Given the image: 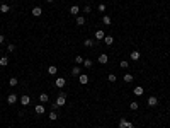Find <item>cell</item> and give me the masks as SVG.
<instances>
[{
	"instance_id": "6da1fadb",
	"label": "cell",
	"mask_w": 170,
	"mask_h": 128,
	"mask_svg": "<svg viewBox=\"0 0 170 128\" xmlns=\"http://www.w3.org/2000/svg\"><path fill=\"white\" fill-rule=\"evenodd\" d=\"M65 103H66V94L63 92V94H60L56 97V101H55V104H53V108L56 109V108H60V106H65Z\"/></svg>"
},
{
	"instance_id": "7a4b0ae2",
	"label": "cell",
	"mask_w": 170,
	"mask_h": 128,
	"mask_svg": "<svg viewBox=\"0 0 170 128\" xmlns=\"http://www.w3.org/2000/svg\"><path fill=\"white\" fill-rule=\"evenodd\" d=\"M55 86H56L58 89H63V87L66 86V79H61V77H58L56 80H55Z\"/></svg>"
},
{
	"instance_id": "3957f363",
	"label": "cell",
	"mask_w": 170,
	"mask_h": 128,
	"mask_svg": "<svg viewBox=\"0 0 170 128\" xmlns=\"http://www.w3.org/2000/svg\"><path fill=\"white\" fill-rule=\"evenodd\" d=\"M78 82H80L82 86H87V84H89V75L80 74V75H78Z\"/></svg>"
},
{
	"instance_id": "277c9868",
	"label": "cell",
	"mask_w": 170,
	"mask_h": 128,
	"mask_svg": "<svg viewBox=\"0 0 170 128\" xmlns=\"http://www.w3.org/2000/svg\"><path fill=\"white\" fill-rule=\"evenodd\" d=\"M20 104H22V106H29V104H31V97H29L27 94H24L20 97Z\"/></svg>"
},
{
	"instance_id": "5b68a950",
	"label": "cell",
	"mask_w": 170,
	"mask_h": 128,
	"mask_svg": "<svg viewBox=\"0 0 170 128\" xmlns=\"http://www.w3.org/2000/svg\"><path fill=\"white\" fill-rule=\"evenodd\" d=\"M107 62H109V56H107L105 53H101V55H99V63H101V65H105Z\"/></svg>"
},
{
	"instance_id": "8992f818",
	"label": "cell",
	"mask_w": 170,
	"mask_h": 128,
	"mask_svg": "<svg viewBox=\"0 0 170 128\" xmlns=\"http://www.w3.org/2000/svg\"><path fill=\"white\" fill-rule=\"evenodd\" d=\"M158 104V99L157 97H155V96H150V97H148V106H151V108H155Z\"/></svg>"
},
{
	"instance_id": "52a82bcc",
	"label": "cell",
	"mask_w": 170,
	"mask_h": 128,
	"mask_svg": "<svg viewBox=\"0 0 170 128\" xmlns=\"http://www.w3.org/2000/svg\"><path fill=\"white\" fill-rule=\"evenodd\" d=\"M119 128H133V125L126 120H119Z\"/></svg>"
},
{
	"instance_id": "ba28073f",
	"label": "cell",
	"mask_w": 170,
	"mask_h": 128,
	"mask_svg": "<svg viewBox=\"0 0 170 128\" xmlns=\"http://www.w3.org/2000/svg\"><path fill=\"white\" fill-rule=\"evenodd\" d=\"M104 38H105V33L102 29H97L95 31V39H104Z\"/></svg>"
},
{
	"instance_id": "9c48e42d",
	"label": "cell",
	"mask_w": 170,
	"mask_h": 128,
	"mask_svg": "<svg viewBox=\"0 0 170 128\" xmlns=\"http://www.w3.org/2000/svg\"><path fill=\"white\" fill-rule=\"evenodd\" d=\"M122 80H124L126 84H131V82L134 80V77H133L131 74H124V77H122Z\"/></svg>"
},
{
	"instance_id": "30bf717a",
	"label": "cell",
	"mask_w": 170,
	"mask_h": 128,
	"mask_svg": "<svg viewBox=\"0 0 170 128\" xmlns=\"http://www.w3.org/2000/svg\"><path fill=\"white\" fill-rule=\"evenodd\" d=\"M7 103H9V104H16V103H17V96H16V94H9Z\"/></svg>"
},
{
	"instance_id": "8fae6325",
	"label": "cell",
	"mask_w": 170,
	"mask_h": 128,
	"mask_svg": "<svg viewBox=\"0 0 170 128\" xmlns=\"http://www.w3.org/2000/svg\"><path fill=\"white\" fill-rule=\"evenodd\" d=\"M31 12H33V16H34V17H39L41 14H43V9H41V7H34Z\"/></svg>"
},
{
	"instance_id": "7c38bea8",
	"label": "cell",
	"mask_w": 170,
	"mask_h": 128,
	"mask_svg": "<svg viewBox=\"0 0 170 128\" xmlns=\"http://www.w3.org/2000/svg\"><path fill=\"white\" fill-rule=\"evenodd\" d=\"M34 111H36V115H44V104L36 106V108H34Z\"/></svg>"
},
{
	"instance_id": "4fadbf2b",
	"label": "cell",
	"mask_w": 170,
	"mask_h": 128,
	"mask_svg": "<svg viewBox=\"0 0 170 128\" xmlns=\"http://www.w3.org/2000/svg\"><path fill=\"white\" fill-rule=\"evenodd\" d=\"M143 92H145V91H143V87H141V86H138V87H134L133 94H134V96H143Z\"/></svg>"
},
{
	"instance_id": "5bb4252c",
	"label": "cell",
	"mask_w": 170,
	"mask_h": 128,
	"mask_svg": "<svg viewBox=\"0 0 170 128\" xmlns=\"http://www.w3.org/2000/svg\"><path fill=\"white\" fill-rule=\"evenodd\" d=\"M78 12H80V9H78V5H72V7H70V14H72V16H77Z\"/></svg>"
},
{
	"instance_id": "9a60e30c",
	"label": "cell",
	"mask_w": 170,
	"mask_h": 128,
	"mask_svg": "<svg viewBox=\"0 0 170 128\" xmlns=\"http://www.w3.org/2000/svg\"><path fill=\"white\" fill-rule=\"evenodd\" d=\"M140 56H141V55H140V51H131V60L138 62V60H140Z\"/></svg>"
},
{
	"instance_id": "2e32d148",
	"label": "cell",
	"mask_w": 170,
	"mask_h": 128,
	"mask_svg": "<svg viewBox=\"0 0 170 128\" xmlns=\"http://www.w3.org/2000/svg\"><path fill=\"white\" fill-rule=\"evenodd\" d=\"M72 75H73V77H78V75H80V67H73V68H72Z\"/></svg>"
},
{
	"instance_id": "e0dca14e",
	"label": "cell",
	"mask_w": 170,
	"mask_h": 128,
	"mask_svg": "<svg viewBox=\"0 0 170 128\" xmlns=\"http://www.w3.org/2000/svg\"><path fill=\"white\" fill-rule=\"evenodd\" d=\"M9 10H10V7H9L7 4H2V5H0V12H2V14H7Z\"/></svg>"
},
{
	"instance_id": "ac0fdd59",
	"label": "cell",
	"mask_w": 170,
	"mask_h": 128,
	"mask_svg": "<svg viewBox=\"0 0 170 128\" xmlns=\"http://www.w3.org/2000/svg\"><path fill=\"white\" fill-rule=\"evenodd\" d=\"M104 43H105L107 46H111V45L114 43V38H112V36H105V38H104Z\"/></svg>"
},
{
	"instance_id": "d6986e66",
	"label": "cell",
	"mask_w": 170,
	"mask_h": 128,
	"mask_svg": "<svg viewBox=\"0 0 170 128\" xmlns=\"http://www.w3.org/2000/svg\"><path fill=\"white\" fill-rule=\"evenodd\" d=\"M56 72H58L56 65H51V67H48V74H49V75H55Z\"/></svg>"
},
{
	"instance_id": "ffe728a7",
	"label": "cell",
	"mask_w": 170,
	"mask_h": 128,
	"mask_svg": "<svg viewBox=\"0 0 170 128\" xmlns=\"http://www.w3.org/2000/svg\"><path fill=\"white\" fill-rule=\"evenodd\" d=\"M48 99H49V97H48V94H44V92H43V94H39V101H41L43 104H44V103H48Z\"/></svg>"
},
{
	"instance_id": "44dd1931",
	"label": "cell",
	"mask_w": 170,
	"mask_h": 128,
	"mask_svg": "<svg viewBox=\"0 0 170 128\" xmlns=\"http://www.w3.org/2000/svg\"><path fill=\"white\" fill-rule=\"evenodd\" d=\"M102 22H104L105 26H111V22H112V19H111L109 16H104V17H102Z\"/></svg>"
},
{
	"instance_id": "7402d4cb",
	"label": "cell",
	"mask_w": 170,
	"mask_h": 128,
	"mask_svg": "<svg viewBox=\"0 0 170 128\" xmlns=\"http://www.w3.org/2000/svg\"><path fill=\"white\" fill-rule=\"evenodd\" d=\"M85 24V17L83 16H78L77 17V26H83Z\"/></svg>"
},
{
	"instance_id": "603a6c76",
	"label": "cell",
	"mask_w": 170,
	"mask_h": 128,
	"mask_svg": "<svg viewBox=\"0 0 170 128\" xmlns=\"http://www.w3.org/2000/svg\"><path fill=\"white\" fill-rule=\"evenodd\" d=\"M0 65H2V67H7L9 65V58L7 56H2V58H0Z\"/></svg>"
},
{
	"instance_id": "cb8c5ba5",
	"label": "cell",
	"mask_w": 170,
	"mask_h": 128,
	"mask_svg": "<svg viewBox=\"0 0 170 128\" xmlns=\"http://www.w3.org/2000/svg\"><path fill=\"white\" fill-rule=\"evenodd\" d=\"M129 108H131V109H133V111H136L138 108H140V103H138V101H133V103L129 104Z\"/></svg>"
},
{
	"instance_id": "d4e9b609",
	"label": "cell",
	"mask_w": 170,
	"mask_h": 128,
	"mask_svg": "<svg viewBox=\"0 0 170 128\" xmlns=\"http://www.w3.org/2000/svg\"><path fill=\"white\" fill-rule=\"evenodd\" d=\"M107 80H109V82H116V80H118V77H116L114 74H109V75H107Z\"/></svg>"
},
{
	"instance_id": "484cf974",
	"label": "cell",
	"mask_w": 170,
	"mask_h": 128,
	"mask_svg": "<svg viewBox=\"0 0 170 128\" xmlns=\"http://www.w3.org/2000/svg\"><path fill=\"white\" fill-rule=\"evenodd\" d=\"M83 65H85V68H90V67H92V60H89V58L83 60Z\"/></svg>"
},
{
	"instance_id": "4316f807",
	"label": "cell",
	"mask_w": 170,
	"mask_h": 128,
	"mask_svg": "<svg viewBox=\"0 0 170 128\" xmlns=\"http://www.w3.org/2000/svg\"><path fill=\"white\" fill-rule=\"evenodd\" d=\"M49 120H53V121H55V120H58L56 111H51V113H49Z\"/></svg>"
},
{
	"instance_id": "83f0119b",
	"label": "cell",
	"mask_w": 170,
	"mask_h": 128,
	"mask_svg": "<svg viewBox=\"0 0 170 128\" xmlns=\"http://www.w3.org/2000/svg\"><path fill=\"white\" fill-rule=\"evenodd\" d=\"M83 45L87 46V48H92V46H94V41H92V39H85V43H83Z\"/></svg>"
},
{
	"instance_id": "f1b7e54d",
	"label": "cell",
	"mask_w": 170,
	"mask_h": 128,
	"mask_svg": "<svg viewBox=\"0 0 170 128\" xmlns=\"http://www.w3.org/2000/svg\"><path fill=\"white\" fill-rule=\"evenodd\" d=\"M75 63H77V65H82V63H83V58H82L80 55H78V56H75Z\"/></svg>"
},
{
	"instance_id": "f546056e",
	"label": "cell",
	"mask_w": 170,
	"mask_h": 128,
	"mask_svg": "<svg viewBox=\"0 0 170 128\" xmlns=\"http://www.w3.org/2000/svg\"><path fill=\"white\" fill-rule=\"evenodd\" d=\"M119 67H121V68H128V67H129V63L126 62V60H122V62L119 63Z\"/></svg>"
},
{
	"instance_id": "4dcf8cb0",
	"label": "cell",
	"mask_w": 170,
	"mask_h": 128,
	"mask_svg": "<svg viewBox=\"0 0 170 128\" xmlns=\"http://www.w3.org/2000/svg\"><path fill=\"white\" fill-rule=\"evenodd\" d=\"M9 84H10L12 87H16V86H17V79H10V80H9Z\"/></svg>"
},
{
	"instance_id": "1f68e13d",
	"label": "cell",
	"mask_w": 170,
	"mask_h": 128,
	"mask_svg": "<svg viewBox=\"0 0 170 128\" xmlns=\"http://www.w3.org/2000/svg\"><path fill=\"white\" fill-rule=\"evenodd\" d=\"M83 10H85V14H90V12H92V9H90V5H85V9H83Z\"/></svg>"
},
{
	"instance_id": "d6a6232c",
	"label": "cell",
	"mask_w": 170,
	"mask_h": 128,
	"mask_svg": "<svg viewBox=\"0 0 170 128\" xmlns=\"http://www.w3.org/2000/svg\"><path fill=\"white\" fill-rule=\"evenodd\" d=\"M7 50H9V51H14V50H16V45H9Z\"/></svg>"
},
{
	"instance_id": "836d02e7",
	"label": "cell",
	"mask_w": 170,
	"mask_h": 128,
	"mask_svg": "<svg viewBox=\"0 0 170 128\" xmlns=\"http://www.w3.org/2000/svg\"><path fill=\"white\" fill-rule=\"evenodd\" d=\"M99 10H101V12H104V10H105V5L101 4V5H99Z\"/></svg>"
},
{
	"instance_id": "e575fe53",
	"label": "cell",
	"mask_w": 170,
	"mask_h": 128,
	"mask_svg": "<svg viewBox=\"0 0 170 128\" xmlns=\"http://www.w3.org/2000/svg\"><path fill=\"white\" fill-rule=\"evenodd\" d=\"M4 39H5V38L2 36V34H0V45H2V43H4Z\"/></svg>"
},
{
	"instance_id": "d590c367",
	"label": "cell",
	"mask_w": 170,
	"mask_h": 128,
	"mask_svg": "<svg viewBox=\"0 0 170 128\" xmlns=\"http://www.w3.org/2000/svg\"><path fill=\"white\" fill-rule=\"evenodd\" d=\"M48 2H55V0H48Z\"/></svg>"
},
{
	"instance_id": "8d00e7d4",
	"label": "cell",
	"mask_w": 170,
	"mask_h": 128,
	"mask_svg": "<svg viewBox=\"0 0 170 128\" xmlns=\"http://www.w3.org/2000/svg\"><path fill=\"white\" fill-rule=\"evenodd\" d=\"M133 128H136V126H133Z\"/></svg>"
},
{
	"instance_id": "74e56055",
	"label": "cell",
	"mask_w": 170,
	"mask_h": 128,
	"mask_svg": "<svg viewBox=\"0 0 170 128\" xmlns=\"http://www.w3.org/2000/svg\"><path fill=\"white\" fill-rule=\"evenodd\" d=\"M14 2H16V0H14Z\"/></svg>"
},
{
	"instance_id": "f35d334b",
	"label": "cell",
	"mask_w": 170,
	"mask_h": 128,
	"mask_svg": "<svg viewBox=\"0 0 170 128\" xmlns=\"http://www.w3.org/2000/svg\"><path fill=\"white\" fill-rule=\"evenodd\" d=\"M26 128H27V126H26Z\"/></svg>"
}]
</instances>
